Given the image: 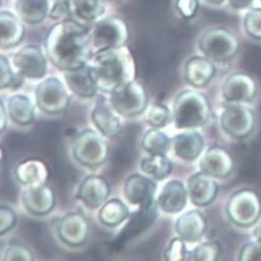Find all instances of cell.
I'll list each match as a JSON object with an SVG mask.
<instances>
[{
  "instance_id": "6da1fadb",
  "label": "cell",
  "mask_w": 261,
  "mask_h": 261,
  "mask_svg": "<svg viewBox=\"0 0 261 261\" xmlns=\"http://www.w3.org/2000/svg\"><path fill=\"white\" fill-rule=\"evenodd\" d=\"M45 53L48 60L60 71L84 67L93 54L89 29L76 19L56 22L47 32Z\"/></svg>"
},
{
  "instance_id": "7a4b0ae2",
  "label": "cell",
  "mask_w": 261,
  "mask_h": 261,
  "mask_svg": "<svg viewBox=\"0 0 261 261\" xmlns=\"http://www.w3.org/2000/svg\"><path fill=\"white\" fill-rule=\"evenodd\" d=\"M97 90L111 93L136 77V62L128 47H116L94 52L87 63Z\"/></svg>"
},
{
  "instance_id": "3957f363",
  "label": "cell",
  "mask_w": 261,
  "mask_h": 261,
  "mask_svg": "<svg viewBox=\"0 0 261 261\" xmlns=\"http://www.w3.org/2000/svg\"><path fill=\"white\" fill-rule=\"evenodd\" d=\"M211 115L207 97L195 90L180 92L173 104V121L177 128H196L206 123Z\"/></svg>"
},
{
  "instance_id": "277c9868",
  "label": "cell",
  "mask_w": 261,
  "mask_h": 261,
  "mask_svg": "<svg viewBox=\"0 0 261 261\" xmlns=\"http://www.w3.org/2000/svg\"><path fill=\"white\" fill-rule=\"evenodd\" d=\"M92 51L125 46L129 39V30L126 22L118 16H108L94 22L89 30Z\"/></svg>"
},
{
  "instance_id": "5b68a950",
  "label": "cell",
  "mask_w": 261,
  "mask_h": 261,
  "mask_svg": "<svg viewBox=\"0 0 261 261\" xmlns=\"http://www.w3.org/2000/svg\"><path fill=\"white\" fill-rule=\"evenodd\" d=\"M200 51L212 61L226 62L232 59L240 50V41L233 32L225 27L205 30L198 41Z\"/></svg>"
},
{
  "instance_id": "8992f818",
  "label": "cell",
  "mask_w": 261,
  "mask_h": 261,
  "mask_svg": "<svg viewBox=\"0 0 261 261\" xmlns=\"http://www.w3.org/2000/svg\"><path fill=\"white\" fill-rule=\"evenodd\" d=\"M73 154L79 164L96 167L106 162L109 146L103 135L93 129H85L77 135L73 144Z\"/></svg>"
},
{
  "instance_id": "52a82bcc",
  "label": "cell",
  "mask_w": 261,
  "mask_h": 261,
  "mask_svg": "<svg viewBox=\"0 0 261 261\" xmlns=\"http://www.w3.org/2000/svg\"><path fill=\"white\" fill-rule=\"evenodd\" d=\"M226 212L228 218L237 226L250 227L261 216V200L254 191L243 189L236 192L228 200Z\"/></svg>"
},
{
  "instance_id": "ba28073f",
  "label": "cell",
  "mask_w": 261,
  "mask_h": 261,
  "mask_svg": "<svg viewBox=\"0 0 261 261\" xmlns=\"http://www.w3.org/2000/svg\"><path fill=\"white\" fill-rule=\"evenodd\" d=\"M110 103L114 110L124 116L134 117L145 111L148 105V96L145 88L137 81L110 93Z\"/></svg>"
},
{
  "instance_id": "9c48e42d",
  "label": "cell",
  "mask_w": 261,
  "mask_h": 261,
  "mask_svg": "<svg viewBox=\"0 0 261 261\" xmlns=\"http://www.w3.org/2000/svg\"><path fill=\"white\" fill-rule=\"evenodd\" d=\"M70 94L64 84L56 77L43 80L36 88V103L48 114H59L68 109Z\"/></svg>"
},
{
  "instance_id": "30bf717a",
  "label": "cell",
  "mask_w": 261,
  "mask_h": 261,
  "mask_svg": "<svg viewBox=\"0 0 261 261\" xmlns=\"http://www.w3.org/2000/svg\"><path fill=\"white\" fill-rule=\"evenodd\" d=\"M47 55L41 47L27 45L18 50L13 56L16 73L23 78L42 79L47 73Z\"/></svg>"
},
{
  "instance_id": "8fae6325",
  "label": "cell",
  "mask_w": 261,
  "mask_h": 261,
  "mask_svg": "<svg viewBox=\"0 0 261 261\" xmlns=\"http://www.w3.org/2000/svg\"><path fill=\"white\" fill-rule=\"evenodd\" d=\"M158 204L152 203L149 206L139 207L137 211L130 214L127 217V221L122 229L116 236L115 240L112 242L114 248H119L125 243L129 242L135 238H138L144 233L148 228L152 226L158 218Z\"/></svg>"
},
{
  "instance_id": "7c38bea8",
  "label": "cell",
  "mask_w": 261,
  "mask_h": 261,
  "mask_svg": "<svg viewBox=\"0 0 261 261\" xmlns=\"http://www.w3.org/2000/svg\"><path fill=\"white\" fill-rule=\"evenodd\" d=\"M221 125L225 132L237 139L249 136L255 125V115L252 109L243 105L227 107L221 115Z\"/></svg>"
},
{
  "instance_id": "4fadbf2b",
  "label": "cell",
  "mask_w": 261,
  "mask_h": 261,
  "mask_svg": "<svg viewBox=\"0 0 261 261\" xmlns=\"http://www.w3.org/2000/svg\"><path fill=\"white\" fill-rule=\"evenodd\" d=\"M155 191V182L140 174L129 175L123 187V193L126 200L130 204L138 207H145L154 203Z\"/></svg>"
},
{
  "instance_id": "5bb4252c",
  "label": "cell",
  "mask_w": 261,
  "mask_h": 261,
  "mask_svg": "<svg viewBox=\"0 0 261 261\" xmlns=\"http://www.w3.org/2000/svg\"><path fill=\"white\" fill-rule=\"evenodd\" d=\"M110 195L108 181L99 175H89L83 179L78 192L77 198L88 208L95 210L101 207Z\"/></svg>"
},
{
  "instance_id": "9a60e30c",
  "label": "cell",
  "mask_w": 261,
  "mask_h": 261,
  "mask_svg": "<svg viewBox=\"0 0 261 261\" xmlns=\"http://www.w3.org/2000/svg\"><path fill=\"white\" fill-rule=\"evenodd\" d=\"M59 239L69 246H82L88 238V222L85 216L75 212L65 215L58 226Z\"/></svg>"
},
{
  "instance_id": "2e32d148",
  "label": "cell",
  "mask_w": 261,
  "mask_h": 261,
  "mask_svg": "<svg viewBox=\"0 0 261 261\" xmlns=\"http://www.w3.org/2000/svg\"><path fill=\"white\" fill-rule=\"evenodd\" d=\"M110 101L100 96L91 112V119L99 132L108 138L116 137L121 130V122Z\"/></svg>"
},
{
  "instance_id": "e0dca14e",
  "label": "cell",
  "mask_w": 261,
  "mask_h": 261,
  "mask_svg": "<svg viewBox=\"0 0 261 261\" xmlns=\"http://www.w3.org/2000/svg\"><path fill=\"white\" fill-rule=\"evenodd\" d=\"M199 167L201 172L208 176L223 178L231 173L233 161L226 149L220 146H213L201 158Z\"/></svg>"
},
{
  "instance_id": "ac0fdd59",
  "label": "cell",
  "mask_w": 261,
  "mask_h": 261,
  "mask_svg": "<svg viewBox=\"0 0 261 261\" xmlns=\"http://www.w3.org/2000/svg\"><path fill=\"white\" fill-rule=\"evenodd\" d=\"M222 94L229 103L249 102L256 94V84L250 76L237 73L226 79L222 87Z\"/></svg>"
},
{
  "instance_id": "d6986e66",
  "label": "cell",
  "mask_w": 261,
  "mask_h": 261,
  "mask_svg": "<svg viewBox=\"0 0 261 261\" xmlns=\"http://www.w3.org/2000/svg\"><path fill=\"white\" fill-rule=\"evenodd\" d=\"M22 202L28 213L35 216H46L55 206V195L47 185L39 188H26L22 195Z\"/></svg>"
},
{
  "instance_id": "ffe728a7",
  "label": "cell",
  "mask_w": 261,
  "mask_h": 261,
  "mask_svg": "<svg viewBox=\"0 0 261 261\" xmlns=\"http://www.w3.org/2000/svg\"><path fill=\"white\" fill-rule=\"evenodd\" d=\"M218 194V184L203 172L196 173L189 178L188 195L196 206L210 205Z\"/></svg>"
},
{
  "instance_id": "44dd1931",
  "label": "cell",
  "mask_w": 261,
  "mask_h": 261,
  "mask_svg": "<svg viewBox=\"0 0 261 261\" xmlns=\"http://www.w3.org/2000/svg\"><path fill=\"white\" fill-rule=\"evenodd\" d=\"M24 22L7 10H0V48L10 49L18 46L25 37Z\"/></svg>"
},
{
  "instance_id": "7402d4cb",
  "label": "cell",
  "mask_w": 261,
  "mask_h": 261,
  "mask_svg": "<svg viewBox=\"0 0 261 261\" xmlns=\"http://www.w3.org/2000/svg\"><path fill=\"white\" fill-rule=\"evenodd\" d=\"M187 199L188 190L185 185L178 180H171L163 187L156 204L166 214H177L185 208Z\"/></svg>"
},
{
  "instance_id": "603a6c76",
  "label": "cell",
  "mask_w": 261,
  "mask_h": 261,
  "mask_svg": "<svg viewBox=\"0 0 261 261\" xmlns=\"http://www.w3.org/2000/svg\"><path fill=\"white\" fill-rule=\"evenodd\" d=\"M16 177L27 188H39L46 185L49 170L43 161L29 159L21 162L17 166Z\"/></svg>"
},
{
  "instance_id": "cb8c5ba5",
  "label": "cell",
  "mask_w": 261,
  "mask_h": 261,
  "mask_svg": "<svg viewBox=\"0 0 261 261\" xmlns=\"http://www.w3.org/2000/svg\"><path fill=\"white\" fill-rule=\"evenodd\" d=\"M175 229L185 242H197L206 230V220L200 212L190 211L177 219Z\"/></svg>"
},
{
  "instance_id": "d4e9b609",
  "label": "cell",
  "mask_w": 261,
  "mask_h": 261,
  "mask_svg": "<svg viewBox=\"0 0 261 261\" xmlns=\"http://www.w3.org/2000/svg\"><path fill=\"white\" fill-rule=\"evenodd\" d=\"M216 69L207 57H191L185 65L187 81L196 88L204 87L215 76Z\"/></svg>"
},
{
  "instance_id": "484cf974",
  "label": "cell",
  "mask_w": 261,
  "mask_h": 261,
  "mask_svg": "<svg viewBox=\"0 0 261 261\" xmlns=\"http://www.w3.org/2000/svg\"><path fill=\"white\" fill-rule=\"evenodd\" d=\"M64 79L69 89L84 99L94 96L97 91V87L87 64L80 69L65 72Z\"/></svg>"
},
{
  "instance_id": "4316f807",
  "label": "cell",
  "mask_w": 261,
  "mask_h": 261,
  "mask_svg": "<svg viewBox=\"0 0 261 261\" xmlns=\"http://www.w3.org/2000/svg\"><path fill=\"white\" fill-rule=\"evenodd\" d=\"M15 11L18 17L29 25H38L49 16V0H16Z\"/></svg>"
},
{
  "instance_id": "83f0119b",
  "label": "cell",
  "mask_w": 261,
  "mask_h": 261,
  "mask_svg": "<svg viewBox=\"0 0 261 261\" xmlns=\"http://www.w3.org/2000/svg\"><path fill=\"white\" fill-rule=\"evenodd\" d=\"M203 138L197 132L182 133L176 135L172 140V147L175 154L186 161L197 159L203 149Z\"/></svg>"
},
{
  "instance_id": "f1b7e54d",
  "label": "cell",
  "mask_w": 261,
  "mask_h": 261,
  "mask_svg": "<svg viewBox=\"0 0 261 261\" xmlns=\"http://www.w3.org/2000/svg\"><path fill=\"white\" fill-rule=\"evenodd\" d=\"M8 114L13 122L19 125H28L35 121V106L28 96L15 94L8 101Z\"/></svg>"
},
{
  "instance_id": "f546056e",
  "label": "cell",
  "mask_w": 261,
  "mask_h": 261,
  "mask_svg": "<svg viewBox=\"0 0 261 261\" xmlns=\"http://www.w3.org/2000/svg\"><path fill=\"white\" fill-rule=\"evenodd\" d=\"M74 19L81 23L96 22L106 12V4L102 0H73Z\"/></svg>"
},
{
  "instance_id": "4dcf8cb0",
  "label": "cell",
  "mask_w": 261,
  "mask_h": 261,
  "mask_svg": "<svg viewBox=\"0 0 261 261\" xmlns=\"http://www.w3.org/2000/svg\"><path fill=\"white\" fill-rule=\"evenodd\" d=\"M129 216V210L119 199L107 200L99 212V220L108 227H116L123 223Z\"/></svg>"
},
{
  "instance_id": "1f68e13d",
  "label": "cell",
  "mask_w": 261,
  "mask_h": 261,
  "mask_svg": "<svg viewBox=\"0 0 261 261\" xmlns=\"http://www.w3.org/2000/svg\"><path fill=\"white\" fill-rule=\"evenodd\" d=\"M140 168L147 176L162 180L172 171V163L165 154H150L140 163Z\"/></svg>"
},
{
  "instance_id": "d6a6232c",
  "label": "cell",
  "mask_w": 261,
  "mask_h": 261,
  "mask_svg": "<svg viewBox=\"0 0 261 261\" xmlns=\"http://www.w3.org/2000/svg\"><path fill=\"white\" fill-rule=\"evenodd\" d=\"M172 145V140L159 128L148 129L142 138V147L149 154H166Z\"/></svg>"
},
{
  "instance_id": "836d02e7",
  "label": "cell",
  "mask_w": 261,
  "mask_h": 261,
  "mask_svg": "<svg viewBox=\"0 0 261 261\" xmlns=\"http://www.w3.org/2000/svg\"><path fill=\"white\" fill-rule=\"evenodd\" d=\"M23 77L15 73L10 60L0 54V90L8 88H19L23 84Z\"/></svg>"
},
{
  "instance_id": "e575fe53",
  "label": "cell",
  "mask_w": 261,
  "mask_h": 261,
  "mask_svg": "<svg viewBox=\"0 0 261 261\" xmlns=\"http://www.w3.org/2000/svg\"><path fill=\"white\" fill-rule=\"evenodd\" d=\"M146 120L152 127L161 128L166 126L171 120H173V116L165 105L153 104L147 111Z\"/></svg>"
},
{
  "instance_id": "d590c367",
  "label": "cell",
  "mask_w": 261,
  "mask_h": 261,
  "mask_svg": "<svg viewBox=\"0 0 261 261\" xmlns=\"http://www.w3.org/2000/svg\"><path fill=\"white\" fill-rule=\"evenodd\" d=\"M246 34L254 39L261 40V8H250L244 17Z\"/></svg>"
},
{
  "instance_id": "8d00e7d4",
  "label": "cell",
  "mask_w": 261,
  "mask_h": 261,
  "mask_svg": "<svg viewBox=\"0 0 261 261\" xmlns=\"http://www.w3.org/2000/svg\"><path fill=\"white\" fill-rule=\"evenodd\" d=\"M220 254V246L215 242L204 243L190 252L189 260L215 261Z\"/></svg>"
},
{
  "instance_id": "74e56055",
  "label": "cell",
  "mask_w": 261,
  "mask_h": 261,
  "mask_svg": "<svg viewBox=\"0 0 261 261\" xmlns=\"http://www.w3.org/2000/svg\"><path fill=\"white\" fill-rule=\"evenodd\" d=\"M48 17L57 22L74 19L73 0H53Z\"/></svg>"
},
{
  "instance_id": "f35d334b",
  "label": "cell",
  "mask_w": 261,
  "mask_h": 261,
  "mask_svg": "<svg viewBox=\"0 0 261 261\" xmlns=\"http://www.w3.org/2000/svg\"><path fill=\"white\" fill-rule=\"evenodd\" d=\"M190 252L182 239H173L165 251V259L169 261L189 260Z\"/></svg>"
},
{
  "instance_id": "ab89813d",
  "label": "cell",
  "mask_w": 261,
  "mask_h": 261,
  "mask_svg": "<svg viewBox=\"0 0 261 261\" xmlns=\"http://www.w3.org/2000/svg\"><path fill=\"white\" fill-rule=\"evenodd\" d=\"M34 255L31 251L22 244L19 243H11L8 245L4 252L3 259L5 261H13V260H24V261H32Z\"/></svg>"
},
{
  "instance_id": "60d3db41",
  "label": "cell",
  "mask_w": 261,
  "mask_h": 261,
  "mask_svg": "<svg viewBox=\"0 0 261 261\" xmlns=\"http://www.w3.org/2000/svg\"><path fill=\"white\" fill-rule=\"evenodd\" d=\"M17 222L18 217L12 207L0 205V236L10 232Z\"/></svg>"
},
{
  "instance_id": "b9f144b4",
  "label": "cell",
  "mask_w": 261,
  "mask_h": 261,
  "mask_svg": "<svg viewBox=\"0 0 261 261\" xmlns=\"http://www.w3.org/2000/svg\"><path fill=\"white\" fill-rule=\"evenodd\" d=\"M175 8L177 13L187 20L194 18L198 12L199 2L198 0H176Z\"/></svg>"
},
{
  "instance_id": "7bdbcfd3",
  "label": "cell",
  "mask_w": 261,
  "mask_h": 261,
  "mask_svg": "<svg viewBox=\"0 0 261 261\" xmlns=\"http://www.w3.org/2000/svg\"><path fill=\"white\" fill-rule=\"evenodd\" d=\"M239 259L241 261H261V244L257 241L246 244L241 250Z\"/></svg>"
},
{
  "instance_id": "ee69618b",
  "label": "cell",
  "mask_w": 261,
  "mask_h": 261,
  "mask_svg": "<svg viewBox=\"0 0 261 261\" xmlns=\"http://www.w3.org/2000/svg\"><path fill=\"white\" fill-rule=\"evenodd\" d=\"M229 7L234 11H244L252 7L254 0H227Z\"/></svg>"
},
{
  "instance_id": "f6af8a7d",
  "label": "cell",
  "mask_w": 261,
  "mask_h": 261,
  "mask_svg": "<svg viewBox=\"0 0 261 261\" xmlns=\"http://www.w3.org/2000/svg\"><path fill=\"white\" fill-rule=\"evenodd\" d=\"M8 121V112L4 102L0 100V134H2L7 127Z\"/></svg>"
},
{
  "instance_id": "bcb514c9",
  "label": "cell",
  "mask_w": 261,
  "mask_h": 261,
  "mask_svg": "<svg viewBox=\"0 0 261 261\" xmlns=\"http://www.w3.org/2000/svg\"><path fill=\"white\" fill-rule=\"evenodd\" d=\"M254 236H255L257 242H259V243L261 244V221H260V223H259V224L256 226V228H255Z\"/></svg>"
},
{
  "instance_id": "7dc6e473",
  "label": "cell",
  "mask_w": 261,
  "mask_h": 261,
  "mask_svg": "<svg viewBox=\"0 0 261 261\" xmlns=\"http://www.w3.org/2000/svg\"><path fill=\"white\" fill-rule=\"evenodd\" d=\"M203 2H205L206 4L213 5V6H221L225 2H227V0H203Z\"/></svg>"
},
{
  "instance_id": "c3c4849f",
  "label": "cell",
  "mask_w": 261,
  "mask_h": 261,
  "mask_svg": "<svg viewBox=\"0 0 261 261\" xmlns=\"http://www.w3.org/2000/svg\"><path fill=\"white\" fill-rule=\"evenodd\" d=\"M102 2L105 3L106 5H114V4L121 2V0H102Z\"/></svg>"
},
{
  "instance_id": "681fc988",
  "label": "cell",
  "mask_w": 261,
  "mask_h": 261,
  "mask_svg": "<svg viewBox=\"0 0 261 261\" xmlns=\"http://www.w3.org/2000/svg\"><path fill=\"white\" fill-rule=\"evenodd\" d=\"M3 159H4V150H3V147L0 146V163L3 162Z\"/></svg>"
},
{
  "instance_id": "f907efd6",
  "label": "cell",
  "mask_w": 261,
  "mask_h": 261,
  "mask_svg": "<svg viewBox=\"0 0 261 261\" xmlns=\"http://www.w3.org/2000/svg\"><path fill=\"white\" fill-rule=\"evenodd\" d=\"M0 8H2V0H0Z\"/></svg>"
},
{
  "instance_id": "816d5d0a",
  "label": "cell",
  "mask_w": 261,
  "mask_h": 261,
  "mask_svg": "<svg viewBox=\"0 0 261 261\" xmlns=\"http://www.w3.org/2000/svg\"><path fill=\"white\" fill-rule=\"evenodd\" d=\"M260 4H261V0H260Z\"/></svg>"
}]
</instances>
